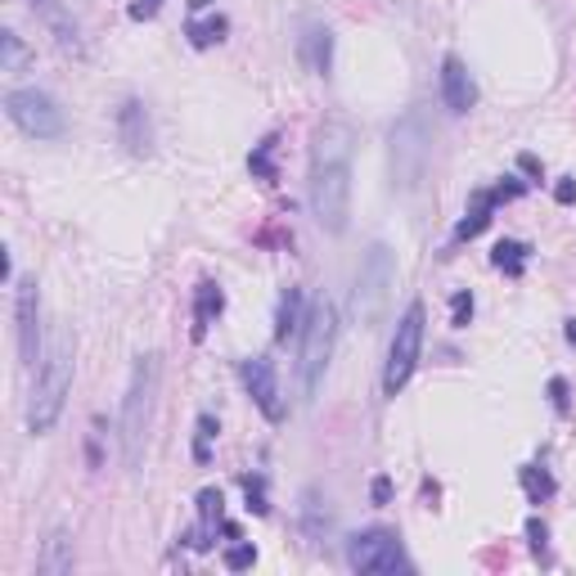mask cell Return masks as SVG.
<instances>
[{"mask_svg":"<svg viewBox=\"0 0 576 576\" xmlns=\"http://www.w3.org/2000/svg\"><path fill=\"white\" fill-rule=\"evenodd\" d=\"M307 298H302V288H288V293L279 298V311H275V343H288L293 333H302L307 324Z\"/></svg>","mask_w":576,"mask_h":576,"instance_id":"cell-17","label":"cell"},{"mask_svg":"<svg viewBox=\"0 0 576 576\" xmlns=\"http://www.w3.org/2000/svg\"><path fill=\"white\" fill-rule=\"evenodd\" d=\"M217 432H221V428H217V419H212V414H203V419H199V437H195V459H199V464H208V455H212V437H217Z\"/></svg>","mask_w":576,"mask_h":576,"instance_id":"cell-25","label":"cell"},{"mask_svg":"<svg viewBox=\"0 0 576 576\" xmlns=\"http://www.w3.org/2000/svg\"><path fill=\"white\" fill-rule=\"evenodd\" d=\"M298 55H302V64H307L311 73L329 77V68H333V32H329L324 23H311V27L302 32V41H298Z\"/></svg>","mask_w":576,"mask_h":576,"instance_id":"cell-16","label":"cell"},{"mask_svg":"<svg viewBox=\"0 0 576 576\" xmlns=\"http://www.w3.org/2000/svg\"><path fill=\"white\" fill-rule=\"evenodd\" d=\"M518 167H522V171H527V176H541V163H536V158H532V154H522V158H518Z\"/></svg>","mask_w":576,"mask_h":576,"instance_id":"cell-34","label":"cell"},{"mask_svg":"<svg viewBox=\"0 0 576 576\" xmlns=\"http://www.w3.org/2000/svg\"><path fill=\"white\" fill-rule=\"evenodd\" d=\"M522 491H527V500H532V505H545L558 487H554V477L545 473V468H536V464H527L522 468Z\"/></svg>","mask_w":576,"mask_h":576,"instance_id":"cell-23","label":"cell"},{"mask_svg":"<svg viewBox=\"0 0 576 576\" xmlns=\"http://www.w3.org/2000/svg\"><path fill=\"white\" fill-rule=\"evenodd\" d=\"M212 5V0H189V10H208Z\"/></svg>","mask_w":576,"mask_h":576,"instance_id":"cell-36","label":"cell"},{"mask_svg":"<svg viewBox=\"0 0 576 576\" xmlns=\"http://www.w3.org/2000/svg\"><path fill=\"white\" fill-rule=\"evenodd\" d=\"M275 135H266L262 144H257V149H253V158H248V171L253 176H262V180H275Z\"/></svg>","mask_w":576,"mask_h":576,"instance_id":"cell-24","label":"cell"},{"mask_svg":"<svg viewBox=\"0 0 576 576\" xmlns=\"http://www.w3.org/2000/svg\"><path fill=\"white\" fill-rule=\"evenodd\" d=\"M5 113H10V122L23 131V135H32V140H59L64 135V109L51 100L45 90H36V86H27V90H10L5 95Z\"/></svg>","mask_w":576,"mask_h":576,"instance_id":"cell-8","label":"cell"},{"mask_svg":"<svg viewBox=\"0 0 576 576\" xmlns=\"http://www.w3.org/2000/svg\"><path fill=\"white\" fill-rule=\"evenodd\" d=\"M68 388H73V339L64 329L51 333L45 343V356L36 365V383H32V401H27V428L36 432H51L64 414V401H68Z\"/></svg>","mask_w":576,"mask_h":576,"instance_id":"cell-3","label":"cell"},{"mask_svg":"<svg viewBox=\"0 0 576 576\" xmlns=\"http://www.w3.org/2000/svg\"><path fill=\"white\" fill-rule=\"evenodd\" d=\"M225 32H230V23L217 14V19H189V27H185V36H189V45L195 51H208V45H217V41H225Z\"/></svg>","mask_w":576,"mask_h":576,"instance_id":"cell-21","label":"cell"},{"mask_svg":"<svg viewBox=\"0 0 576 576\" xmlns=\"http://www.w3.org/2000/svg\"><path fill=\"white\" fill-rule=\"evenodd\" d=\"M491 262H496V270H505L509 279H522V275H527V262H532V248L518 244V239H500L496 253H491Z\"/></svg>","mask_w":576,"mask_h":576,"instance_id":"cell-20","label":"cell"},{"mask_svg":"<svg viewBox=\"0 0 576 576\" xmlns=\"http://www.w3.org/2000/svg\"><path fill=\"white\" fill-rule=\"evenodd\" d=\"M563 339H567V343L576 347V320H567V329H563Z\"/></svg>","mask_w":576,"mask_h":576,"instance_id":"cell-35","label":"cell"},{"mask_svg":"<svg viewBox=\"0 0 576 576\" xmlns=\"http://www.w3.org/2000/svg\"><path fill=\"white\" fill-rule=\"evenodd\" d=\"M239 378H244V388H248V397L257 401V410H262L270 423H279V419H284V401H279L275 365H270L266 356H248L244 365H239Z\"/></svg>","mask_w":576,"mask_h":576,"instance_id":"cell-12","label":"cell"},{"mask_svg":"<svg viewBox=\"0 0 576 576\" xmlns=\"http://www.w3.org/2000/svg\"><path fill=\"white\" fill-rule=\"evenodd\" d=\"M244 491H248V509H253V513H270V505H266V477H262V473H248V477H244Z\"/></svg>","mask_w":576,"mask_h":576,"instance_id":"cell-26","label":"cell"},{"mask_svg":"<svg viewBox=\"0 0 576 576\" xmlns=\"http://www.w3.org/2000/svg\"><path fill=\"white\" fill-rule=\"evenodd\" d=\"M311 212L320 230L343 234L352 217V126L324 122L311 149Z\"/></svg>","mask_w":576,"mask_h":576,"instance_id":"cell-1","label":"cell"},{"mask_svg":"<svg viewBox=\"0 0 576 576\" xmlns=\"http://www.w3.org/2000/svg\"><path fill=\"white\" fill-rule=\"evenodd\" d=\"M527 536H532V550H536V554H545V545H550V527H545L541 518L527 522Z\"/></svg>","mask_w":576,"mask_h":576,"instance_id":"cell-29","label":"cell"},{"mask_svg":"<svg viewBox=\"0 0 576 576\" xmlns=\"http://www.w3.org/2000/svg\"><path fill=\"white\" fill-rule=\"evenodd\" d=\"M333 347H339V307L329 298H315L307 311V324H302V352H298V378H302L307 401H315V392H320Z\"/></svg>","mask_w":576,"mask_h":576,"instance_id":"cell-4","label":"cell"},{"mask_svg":"<svg viewBox=\"0 0 576 576\" xmlns=\"http://www.w3.org/2000/svg\"><path fill=\"white\" fill-rule=\"evenodd\" d=\"M392 185L401 189V195H414V189L423 185L428 176V163H432V131L423 122V113H406L397 126H392Z\"/></svg>","mask_w":576,"mask_h":576,"instance_id":"cell-5","label":"cell"},{"mask_svg":"<svg viewBox=\"0 0 576 576\" xmlns=\"http://www.w3.org/2000/svg\"><path fill=\"white\" fill-rule=\"evenodd\" d=\"M158 383H163V361L154 352L135 356L126 397H122V419H118V442H122L126 468H140V459H144V442H149L154 406H158Z\"/></svg>","mask_w":576,"mask_h":576,"instance_id":"cell-2","label":"cell"},{"mask_svg":"<svg viewBox=\"0 0 576 576\" xmlns=\"http://www.w3.org/2000/svg\"><path fill=\"white\" fill-rule=\"evenodd\" d=\"M522 195H527V180H518V176H505V180L491 185V189H473L468 208H464V221L455 225V244H464V239H477V234L491 225L496 208H505V203H513V199H522Z\"/></svg>","mask_w":576,"mask_h":576,"instance_id":"cell-10","label":"cell"},{"mask_svg":"<svg viewBox=\"0 0 576 576\" xmlns=\"http://www.w3.org/2000/svg\"><path fill=\"white\" fill-rule=\"evenodd\" d=\"M550 401H554L558 414H567V383L563 378H550Z\"/></svg>","mask_w":576,"mask_h":576,"instance_id":"cell-31","label":"cell"},{"mask_svg":"<svg viewBox=\"0 0 576 576\" xmlns=\"http://www.w3.org/2000/svg\"><path fill=\"white\" fill-rule=\"evenodd\" d=\"M468 320H473V293H464V288H459V293L451 298V324L464 329Z\"/></svg>","mask_w":576,"mask_h":576,"instance_id":"cell-27","label":"cell"},{"mask_svg":"<svg viewBox=\"0 0 576 576\" xmlns=\"http://www.w3.org/2000/svg\"><path fill=\"white\" fill-rule=\"evenodd\" d=\"M392 500V483H388V477H378V483H374V505H388Z\"/></svg>","mask_w":576,"mask_h":576,"instance_id":"cell-32","label":"cell"},{"mask_svg":"<svg viewBox=\"0 0 576 576\" xmlns=\"http://www.w3.org/2000/svg\"><path fill=\"white\" fill-rule=\"evenodd\" d=\"M253 563H257V550H253V545L225 550V567H230V572H244V567H253Z\"/></svg>","mask_w":576,"mask_h":576,"instance_id":"cell-28","label":"cell"},{"mask_svg":"<svg viewBox=\"0 0 576 576\" xmlns=\"http://www.w3.org/2000/svg\"><path fill=\"white\" fill-rule=\"evenodd\" d=\"M23 64H27V45L14 27H5L0 32V73H19Z\"/></svg>","mask_w":576,"mask_h":576,"instance_id":"cell-22","label":"cell"},{"mask_svg":"<svg viewBox=\"0 0 576 576\" xmlns=\"http://www.w3.org/2000/svg\"><path fill=\"white\" fill-rule=\"evenodd\" d=\"M225 311V293H221V284L203 279L195 288V339H203V333L217 324V315Z\"/></svg>","mask_w":576,"mask_h":576,"instance_id":"cell-18","label":"cell"},{"mask_svg":"<svg viewBox=\"0 0 576 576\" xmlns=\"http://www.w3.org/2000/svg\"><path fill=\"white\" fill-rule=\"evenodd\" d=\"M14 320H19V356H23V365H41L45 339H41V293H36V279L19 284Z\"/></svg>","mask_w":576,"mask_h":576,"instance_id":"cell-11","label":"cell"},{"mask_svg":"<svg viewBox=\"0 0 576 576\" xmlns=\"http://www.w3.org/2000/svg\"><path fill=\"white\" fill-rule=\"evenodd\" d=\"M392 284H397V257L388 244H374L361 262V275H356V320L365 329L383 324V315H388V302H392Z\"/></svg>","mask_w":576,"mask_h":576,"instance_id":"cell-6","label":"cell"},{"mask_svg":"<svg viewBox=\"0 0 576 576\" xmlns=\"http://www.w3.org/2000/svg\"><path fill=\"white\" fill-rule=\"evenodd\" d=\"M27 5H32V14L41 19V27L55 36L59 51H73V55H81V51H86V41H81V23L73 19L68 0H27Z\"/></svg>","mask_w":576,"mask_h":576,"instance_id":"cell-13","label":"cell"},{"mask_svg":"<svg viewBox=\"0 0 576 576\" xmlns=\"http://www.w3.org/2000/svg\"><path fill=\"white\" fill-rule=\"evenodd\" d=\"M347 563L356 572H410V558L401 550V536L388 527H369V532L347 541Z\"/></svg>","mask_w":576,"mask_h":576,"instance_id":"cell-9","label":"cell"},{"mask_svg":"<svg viewBox=\"0 0 576 576\" xmlns=\"http://www.w3.org/2000/svg\"><path fill=\"white\" fill-rule=\"evenodd\" d=\"M442 100H446V109L459 113V118L477 104V81L468 77V68H464L455 55L442 59Z\"/></svg>","mask_w":576,"mask_h":576,"instance_id":"cell-15","label":"cell"},{"mask_svg":"<svg viewBox=\"0 0 576 576\" xmlns=\"http://www.w3.org/2000/svg\"><path fill=\"white\" fill-rule=\"evenodd\" d=\"M36 572H41V576H64V572H73V541H68V532H55L51 541H45V554L36 558Z\"/></svg>","mask_w":576,"mask_h":576,"instance_id":"cell-19","label":"cell"},{"mask_svg":"<svg viewBox=\"0 0 576 576\" xmlns=\"http://www.w3.org/2000/svg\"><path fill=\"white\" fill-rule=\"evenodd\" d=\"M554 199H558V203H572V199H576V180H558Z\"/></svg>","mask_w":576,"mask_h":576,"instance_id":"cell-33","label":"cell"},{"mask_svg":"<svg viewBox=\"0 0 576 576\" xmlns=\"http://www.w3.org/2000/svg\"><path fill=\"white\" fill-rule=\"evenodd\" d=\"M163 10V0H131V19L140 23V19H154Z\"/></svg>","mask_w":576,"mask_h":576,"instance_id":"cell-30","label":"cell"},{"mask_svg":"<svg viewBox=\"0 0 576 576\" xmlns=\"http://www.w3.org/2000/svg\"><path fill=\"white\" fill-rule=\"evenodd\" d=\"M118 140L126 144V154H135V158H144L154 149V126H149V113H144L140 100H126L118 109Z\"/></svg>","mask_w":576,"mask_h":576,"instance_id":"cell-14","label":"cell"},{"mask_svg":"<svg viewBox=\"0 0 576 576\" xmlns=\"http://www.w3.org/2000/svg\"><path fill=\"white\" fill-rule=\"evenodd\" d=\"M419 356H423V302H410V307H406V315L397 320L392 347H388V369H383V392L397 397V392L406 388V383L414 378Z\"/></svg>","mask_w":576,"mask_h":576,"instance_id":"cell-7","label":"cell"}]
</instances>
